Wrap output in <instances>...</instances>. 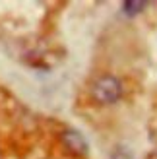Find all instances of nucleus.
Returning <instances> with one entry per match:
<instances>
[{
	"mask_svg": "<svg viewBox=\"0 0 157 159\" xmlns=\"http://www.w3.org/2000/svg\"><path fill=\"white\" fill-rule=\"evenodd\" d=\"M91 97L99 105H113L122 97V84L111 74L99 76L91 85Z\"/></svg>",
	"mask_w": 157,
	"mask_h": 159,
	"instance_id": "obj_1",
	"label": "nucleus"
},
{
	"mask_svg": "<svg viewBox=\"0 0 157 159\" xmlns=\"http://www.w3.org/2000/svg\"><path fill=\"white\" fill-rule=\"evenodd\" d=\"M62 144L66 146V149H70L74 155H87L89 152V146H87V140L78 130H64L62 132Z\"/></svg>",
	"mask_w": 157,
	"mask_h": 159,
	"instance_id": "obj_2",
	"label": "nucleus"
},
{
	"mask_svg": "<svg viewBox=\"0 0 157 159\" xmlns=\"http://www.w3.org/2000/svg\"><path fill=\"white\" fill-rule=\"evenodd\" d=\"M146 6H147L146 2H134V0H130V2H124L122 4V10H124L126 16H136V14L142 12Z\"/></svg>",
	"mask_w": 157,
	"mask_h": 159,
	"instance_id": "obj_3",
	"label": "nucleus"
},
{
	"mask_svg": "<svg viewBox=\"0 0 157 159\" xmlns=\"http://www.w3.org/2000/svg\"><path fill=\"white\" fill-rule=\"evenodd\" d=\"M113 159H132V153L126 148H116L114 153H113Z\"/></svg>",
	"mask_w": 157,
	"mask_h": 159,
	"instance_id": "obj_4",
	"label": "nucleus"
}]
</instances>
